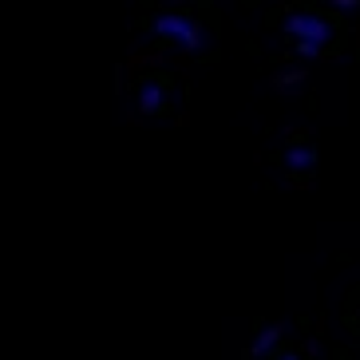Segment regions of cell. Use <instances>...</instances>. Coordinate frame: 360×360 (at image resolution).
Listing matches in <instances>:
<instances>
[{
    "instance_id": "7a4b0ae2",
    "label": "cell",
    "mask_w": 360,
    "mask_h": 360,
    "mask_svg": "<svg viewBox=\"0 0 360 360\" xmlns=\"http://www.w3.org/2000/svg\"><path fill=\"white\" fill-rule=\"evenodd\" d=\"M285 36H293V44H313V48H321L325 52L328 44H333V36H337V24L328 20L321 8H297L285 16Z\"/></svg>"
},
{
    "instance_id": "9c48e42d",
    "label": "cell",
    "mask_w": 360,
    "mask_h": 360,
    "mask_svg": "<svg viewBox=\"0 0 360 360\" xmlns=\"http://www.w3.org/2000/svg\"><path fill=\"white\" fill-rule=\"evenodd\" d=\"M352 325H356V328H360V305H356V313H352Z\"/></svg>"
},
{
    "instance_id": "3957f363",
    "label": "cell",
    "mask_w": 360,
    "mask_h": 360,
    "mask_svg": "<svg viewBox=\"0 0 360 360\" xmlns=\"http://www.w3.org/2000/svg\"><path fill=\"white\" fill-rule=\"evenodd\" d=\"M170 87H174V79H170L167 72H150L143 75L135 84V103L143 115H162L170 107Z\"/></svg>"
},
{
    "instance_id": "52a82bcc",
    "label": "cell",
    "mask_w": 360,
    "mask_h": 360,
    "mask_svg": "<svg viewBox=\"0 0 360 360\" xmlns=\"http://www.w3.org/2000/svg\"><path fill=\"white\" fill-rule=\"evenodd\" d=\"M293 52H297V56H305V60H317L321 48H313V44H293Z\"/></svg>"
},
{
    "instance_id": "ba28073f",
    "label": "cell",
    "mask_w": 360,
    "mask_h": 360,
    "mask_svg": "<svg viewBox=\"0 0 360 360\" xmlns=\"http://www.w3.org/2000/svg\"><path fill=\"white\" fill-rule=\"evenodd\" d=\"M269 360H301V352H293V349H277Z\"/></svg>"
},
{
    "instance_id": "6da1fadb",
    "label": "cell",
    "mask_w": 360,
    "mask_h": 360,
    "mask_svg": "<svg viewBox=\"0 0 360 360\" xmlns=\"http://www.w3.org/2000/svg\"><path fill=\"white\" fill-rule=\"evenodd\" d=\"M147 32L155 36V40H162L167 48H174V52H198L206 28L198 24L194 12L167 8V12H155V16L147 20Z\"/></svg>"
},
{
    "instance_id": "5b68a950",
    "label": "cell",
    "mask_w": 360,
    "mask_h": 360,
    "mask_svg": "<svg viewBox=\"0 0 360 360\" xmlns=\"http://www.w3.org/2000/svg\"><path fill=\"white\" fill-rule=\"evenodd\" d=\"M277 340H281V325H265V328H262V337L250 345V352H245V356L257 360V356H265V352L274 356V352H277Z\"/></svg>"
},
{
    "instance_id": "277c9868",
    "label": "cell",
    "mask_w": 360,
    "mask_h": 360,
    "mask_svg": "<svg viewBox=\"0 0 360 360\" xmlns=\"http://www.w3.org/2000/svg\"><path fill=\"white\" fill-rule=\"evenodd\" d=\"M281 162H285V170H293V174H305V170L317 167V147L305 143V139H293V143L281 150Z\"/></svg>"
},
{
    "instance_id": "8992f818",
    "label": "cell",
    "mask_w": 360,
    "mask_h": 360,
    "mask_svg": "<svg viewBox=\"0 0 360 360\" xmlns=\"http://www.w3.org/2000/svg\"><path fill=\"white\" fill-rule=\"evenodd\" d=\"M305 79V72H285V75H277V87H293Z\"/></svg>"
}]
</instances>
